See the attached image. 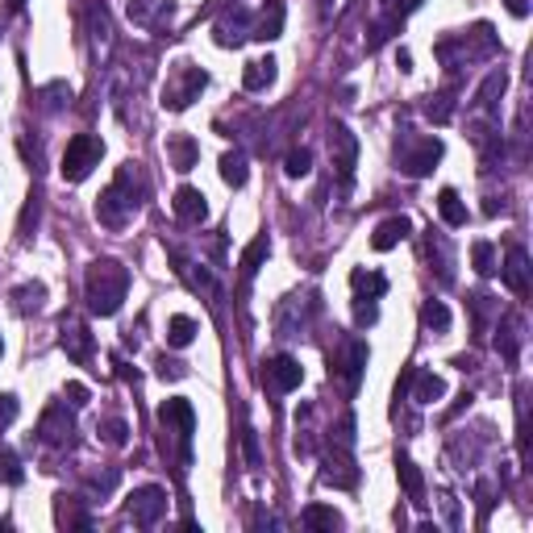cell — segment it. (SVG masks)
Wrapping results in <instances>:
<instances>
[{"label": "cell", "mask_w": 533, "mask_h": 533, "mask_svg": "<svg viewBox=\"0 0 533 533\" xmlns=\"http://www.w3.org/2000/svg\"><path fill=\"white\" fill-rule=\"evenodd\" d=\"M171 263H176V276L184 279L192 292H200V297H217V284H213V276H208L205 266L188 263V258L179 255V250H171Z\"/></svg>", "instance_id": "cell-20"}, {"label": "cell", "mask_w": 533, "mask_h": 533, "mask_svg": "<svg viewBox=\"0 0 533 533\" xmlns=\"http://www.w3.org/2000/svg\"><path fill=\"white\" fill-rule=\"evenodd\" d=\"M300 521L308 525V529H342V513L337 508H329V504H308L305 513H300Z\"/></svg>", "instance_id": "cell-31"}, {"label": "cell", "mask_w": 533, "mask_h": 533, "mask_svg": "<svg viewBox=\"0 0 533 533\" xmlns=\"http://www.w3.org/2000/svg\"><path fill=\"white\" fill-rule=\"evenodd\" d=\"M421 5H425V0H405L400 9H405V13H413V9H421Z\"/></svg>", "instance_id": "cell-49"}, {"label": "cell", "mask_w": 533, "mask_h": 533, "mask_svg": "<svg viewBox=\"0 0 533 533\" xmlns=\"http://www.w3.org/2000/svg\"><path fill=\"white\" fill-rule=\"evenodd\" d=\"M437 213H442V221H446L450 229H463L467 217H471V213H467V205L458 200L455 188H442V192H437Z\"/></svg>", "instance_id": "cell-28"}, {"label": "cell", "mask_w": 533, "mask_h": 533, "mask_svg": "<svg viewBox=\"0 0 533 533\" xmlns=\"http://www.w3.org/2000/svg\"><path fill=\"white\" fill-rule=\"evenodd\" d=\"M146 192H150V179H146V171H142V163H121L117 179H113L109 188L100 192V200H96V221L105 229H113V234L126 229L129 221L138 217Z\"/></svg>", "instance_id": "cell-1"}, {"label": "cell", "mask_w": 533, "mask_h": 533, "mask_svg": "<svg viewBox=\"0 0 533 533\" xmlns=\"http://www.w3.org/2000/svg\"><path fill=\"white\" fill-rule=\"evenodd\" d=\"M367 358H371V350H367V342H358V337H342V342L334 346V355H329V379L337 384L342 396L358 392V379H363V371H367Z\"/></svg>", "instance_id": "cell-4"}, {"label": "cell", "mask_w": 533, "mask_h": 533, "mask_svg": "<svg viewBox=\"0 0 533 533\" xmlns=\"http://www.w3.org/2000/svg\"><path fill=\"white\" fill-rule=\"evenodd\" d=\"M284 17H287V5H284V0H266L263 9H258L255 25H250V38H258V42L284 38Z\"/></svg>", "instance_id": "cell-16"}, {"label": "cell", "mask_w": 533, "mask_h": 533, "mask_svg": "<svg viewBox=\"0 0 533 533\" xmlns=\"http://www.w3.org/2000/svg\"><path fill=\"white\" fill-rule=\"evenodd\" d=\"M38 442L42 446H71L75 442V421H71L67 405H50L38 421Z\"/></svg>", "instance_id": "cell-13"}, {"label": "cell", "mask_w": 533, "mask_h": 533, "mask_svg": "<svg viewBox=\"0 0 533 533\" xmlns=\"http://www.w3.org/2000/svg\"><path fill=\"white\" fill-rule=\"evenodd\" d=\"M308 171H313V150H308V146L287 150V158H284V176H287V179H300V176H308Z\"/></svg>", "instance_id": "cell-37"}, {"label": "cell", "mask_w": 533, "mask_h": 533, "mask_svg": "<svg viewBox=\"0 0 533 533\" xmlns=\"http://www.w3.org/2000/svg\"><path fill=\"white\" fill-rule=\"evenodd\" d=\"M279 63L266 55V59H250L246 63V71H242V88L246 92H266L271 84H276V75H279Z\"/></svg>", "instance_id": "cell-25"}, {"label": "cell", "mask_w": 533, "mask_h": 533, "mask_svg": "<svg viewBox=\"0 0 533 533\" xmlns=\"http://www.w3.org/2000/svg\"><path fill=\"white\" fill-rule=\"evenodd\" d=\"M517 317H500V334H496V350H500L508 363H517V350H521V334H517Z\"/></svg>", "instance_id": "cell-32"}, {"label": "cell", "mask_w": 533, "mask_h": 533, "mask_svg": "<svg viewBox=\"0 0 533 533\" xmlns=\"http://www.w3.org/2000/svg\"><path fill=\"white\" fill-rule=\"evenodd\" d=\"M408 384H413V400H417V405H437V400L446 396V379L434 376V371H417V367H413V379H408Z\"/></svg>", "instance_id": "cell-26"}, {"label": "cell", "mask_w": 533, "mask_h": 533, "mask_svg": "<svg viewBox=\"0 0 533 533\" xmlns=\"http://www.w3.org/2000/svg\"><path fill=\"white\" fill-rule=\"evenodd\" d=\"M500 276L513 297H529V258H525V246H508V258H504Z\"/></svg>", "instance_id": "cell-17"}, {"label": "cell", "mask_w": 533, "mask_h": 533, "mask_svg": "<svg viewBox=\"0 0 533 533\" xmlns=\"http://www.w3.org/2000/svg\"><path fill=\"white\" fill-rule=\"evenodd\" d=\"M167 158H171V167H176L179 176H188V171L196 167V158H200V142L192 138V134H171L167 138Z\"/></svg>", "instance_id": "cell-22"}, {"label": "cell", "mask_w": 533, "mask_h": 533, "mask_svg": "<svg viewBox=\"0 0 533 533\" xmlns=\"http://www.w3.org/2000/svg\"><path fill=\"white\" fill-rule=\"evenodd\" d=\"M196 334H200V326L192 321L188 313H176V317L167 321V346H176V350L192 346V342H196Z\"/></svg>", "instance_id": "cell-29"}, {"label": "cell", "mask_w": 533, "mask_h": 533, "mask_svg": "<svg viewBox=\"0 0 533 533\" xmlns=\"http://www.w3.org/2000/svg\"><path fill=\"white\" fill-rule=\"evenodd\" d=\"M425 255H429V263L437 258V279H442V284L455 279V258H450V246H446V237L437 234V229H429V237H425Z\"/></svg>", "instance_id": "cell-27"}, {"label": "cell", "mask_w": 533, "mask_h": 533, "mask_svg": "<svg viewBox=\"0 0 533 533\" xmlns=\"http://www.w3.org/2000/svg\"><path fill=\"white\" fill-rule=\"evenodd\" d=\"M421 321H425V329H429V334H446V329H450V308H446L442 300H425V305H421Z\"/></svg>", "instance_id": "cell-35"}, {"label": "cell", "mask_w": 533, "mask_h": 533, "mask_svg": "<svg viewBox=\"0 0 533 533\" xmlns=\"http://www.w3.org/2000/svg\"><path fill=\"white\" fill-rule=\"evenodd\" d=\"M171 208H176V217L184 221V226H200V221H208V196L200 188H192V184H179L176 196H171Z\"/></svg>", "instance_id": "cell-14"}, {"label": "cell", "mask_w": 533, "mask_h": 533, "mask_svg": "<svg viewBox=\"0 0 533 533\" xmlns=\"http://www.w3.org/2000/svg\"><path fill=\"white\" fill-rule=\"evenodd\" d=\"M129 292V266H121L117 258H96L84 276V297L96 317H113L121 308Z\"/></svg>", "instance_id": "cell-2"}, {"label": "cell", "mask_w": 533, "mask_h": 533, "mask_svg": "<svg viewBox=\"0 0 533 533\" xmlns=\"http://www.w3.org/2000/svg\"><path fill=\"white\" fill-rule=\"evenodd\" d=\"M471 266L479 271V276H492L496 271V246L492 242H475L471 246Z\"/></svg>", "instance_id": "cell-40"}, {"label": "cell", "mask_w": 533, "mask_h": 533, "mask_svg": "<svg viewBox=\"0 0 533 533\" xmlns=\"http://www.w3.org/2000/svg\"><path fill=\"white\" fill-rule=\"evenodd\" d=\"M504 9L513 13V17H529V0H504Z\"/></svg>", "instance_id": "cell-47"}, {"label": "cell", "mask_w": 533, "mask_h": 533, "mask_svg": "<svg viewBox=\"0 0 533 533\" xmlns=\"http://www.w3.org/2000/svg\"><path fill=\"white\" fill-rule=\"evenodd\" d=\"M96 434L105 437L109 446H126V442H129V425L121 421V417H105V421L96 425Z\"/></svg>", "instance_id": "cell-39"}, {"label": "cell", "mask_w": 533, "mask_h": 533, "mask_svg": "<svg viewBox=\"0 0 533 533\" xmlns=\"http://www.w3.org/2000/svg\"><path fill=\"white\" fill-rule=\"evenodd\" d=\"M158 429H163V450L176 446V463L184 471L192 463V434H196V408H192V400H184V396L163 400L158 405Z\"/></svg>", "instance_id": "cell-3"}, {"label": "cell", "mask_w": 533, "mask_h": 533, "mask_svg": "<svg viewBox=\"0 0 533 533\" xmlns=\"http://www.w3.org/2000/svg\"><path fill=\"white\" fill-rule=\"evenodd\" d=\"M442 138H400L396 142V163H400V171L405 176H413V179H421V176H429V171L442 163Z\"/></svg>", "instance_id": "cell-8"}, {"label": "cell", "mask_w": 533, "mask_h": 533, "mask_svg": "<svg viewBox=\"0 0 533 533\" xmlns=\"http://www.w3.org/2000/svg\"><path fill=\"white\" fill-rule=\"evenodd\" d=\"M55 525L59 529H92V513L79 508V496H55Z\"/></svg>", "instance_id": "cell-21"}, {"label": "cell", "mask_w": 533, "mask_h": 533, "mask_svg": "<svg viewBox=\"0 0 533 533\" xmlns=\"http://www.w3.org/2000/svg\"><path fill=\"white\" fill-rule=\"evenodd\" d=\"M329 158H334V171H337V179H342V192H346V188H350V179H355L358 138L342 126V121H334V126H329Z\"/></svg>", "instance_id": "cell-10"}, {"label": "cell", "mask_w": 533, "mask_h": 533, "mask_svg": "<svg viewBox=\"0 0 533 533\" xmlns=\"http://www.w3.org/2000/svg\"><path fill=\"white\" fill-rule=\"evenodd\" d=\"M263 384L271 387V392H297L300 384H305V367L297 363L292 355H271L263 363Z\"/></svg>", "instance_id": "cell-11"}, {"label": "cell", "mask_w": 533, "mask_h": 533, "mask_svg": "<svg viewBox=\"0 0 533 533\" xmlns=\"http://www.w3.org/2000/svg\"><path fill=\"white\" fill-rule=\"evenodd\" d=\"M396 67H400V71H413V55H408V50H396Z\"/></svg>", "instance_id": "cell-48"}, {"label": "cell", "mask_w": 533, "mask_h": 533, "mask_svg": "<svg viewBox=\"0 0 533 533\" xmlns=\"http://www.w3.org/2000/svg\"><path fill=\"white\" fill-rule=\"evenodd\" d=\"M242 450H246V467H255L258 471V463H263V455H258V434L250 429L246 421H242Z\"/></svg>", "instance_id": "cell-41"}, {"label": "cell", "mask_w": 533, "mask_h": 533, "mask_svg": "<svg viewBox=\"0 0 533 533\" xmlns=\"http://www.w3.org/2000/svg\"><path fill=\"white\" fill-rule=\"evenodd\" d=\"M17 413H21V400L13 392H5L0 396V429H9V425L17 421Z\"/></svg>", "instance_id": "cell-43"}, {"label": "cell", "mask_w": 533, "mask_h": 533, "mask_svg": "<svg viewBox=\"0 0 533 533\" xmlns=\"http://www.w3.org/2000/svg\"><path fill=\"white\" fill-rule=\"evenodd\" d=\"M504 84H508V71H492V75L484 79V88H479V96H475V105H479V109L484 113H496V96H500L504 92Z\"/></svg>", "instance_id": "cell-34"}, {"label": "cell", "mask_w": 533, "mask_h": 533, "mask_svg": "<svg viewBox=\"0 0 533 533\" xmlns=\"http://www.w3.org/2000/svg\"><path fill=\"white\" fill-rule=\"evenodd\" d=\"M21 479H25V467H21V458L13 455L9 446H0V484H5V488H17Z\"/></svg>", "instance_id": "cell-36"}, {"label": "cell", "mask_w": 533, "mask_h": 533, "mask_svg": "<svg viewBox=\"0 0 533 533\" xmlns=\"http://www.w3.org/2000/svg\"><path fill=\"white\" fill-rule=\"evenodd\" d=\"M396 479H400V488H405L408 504H417V508H421V504H425V475H421V467H417L408 455H396Z\"/></svg>", "instance_id": "cell-23"}, {"label": "cell", "mask_w": 533, "mask_h": 533, "mask_svg": "<svg viewBox=\"0 0 533 533\" xmlns=\"http://www.w3.org/2000/svg\"><path fill=\"white\" fill-rule=\"evenodd\" d=\"M425 117L434 121V126H446V121L455 117V96H450V92H437V96H429V105H425Z\"/></svg>", "instance_id": "cell-38"}, {"label": "cell", "mask_w": 533, "mask_h": 533, "mask_svg": "<svg viewBox=\"0 0 533 533\" xmlns=\"http://www.w3.org/2000/svg\"><path fill=\"white\" fill-rule=\"evenodd\" d=\"M250 25H255V13L234 9V13H226V17L213 25V38H217V46H242V42L250 38Z\"/></svg>", "instance_id": "cell-15"}, {"label": "cell", "mask_w": 533, "mask_h": 533, "mask_svg": "<svg viewBox=\"0 0 533 533\" xmlns=\"http://www.w3.org/2000/svg\"><path fill=\"white\" fill-rule=\"evenodd\" d=\"M321 484L329 488H350L358 484V471H355V458H350V446L346 442H334L329 446V455H326V467H321Z\"/></svg>", "instance_id": "cell-12"}, {"label": "cell", "mask_w": 533, "mask_h": 533, "mask_svg": "<svg viewBox=\"0 0 533 533\" xmlns=\"http://www.w3.org/2000/svg\"><path fill=\"white\" fill-rule=\"evenodd\" d=\"M413 234V221L405 217V213H396V217H387V221H379L376 226V234H371V250H392V246H400L405 237Z\"/></svg>", "instance_id": "cell-19"}, {"label": "cell", "mask_w": 533, "mask_h": 533, "mask_svg": "<svg viewBox=\"0 0 533 533\" xmlns=\"http://www.w3.org/2000/svg\"><path fill=\"white\" fill-rule=\"evenodd\" d=\"M126 508L138 529H155V525L167 517V488H158V484L134 488V492L126 496Z\"/></svg>", "instance_id": "cell-9"}, {"label": "cell", "mask_w": 533, "mask_h": 533, "mask_svg": "<svg viewBox=\"0 0 533 533\" xmlns=\"http://www.w3.org/2000/svg\"><path fill=\"white\" fill-rule=\"evenodd\" d=\"M63 396H67V405H71V408H84V405H88V384L71 379V384L63 387Z\"/></svg>", "instance_id": "cell-45"}, {"label": "cell", "mask_w": 533, "mask_h": 533, "mask_svg": "<svg viewBox=\"0 0 533 533\" xmlns=\"http://www.w3.org/2000/svg\"><path fill=\"white\" fill-rule=\"evenodd\" d=\"M221 179H226L229 188H242L250 179V167H246V155H242V150H226V155H221Z\"/></svg>", "instance_id": "cell-30"}, {"label": "cell", "mask_w": 533, "mask_h": 533, "mask_svg": "<svg viewBox=\"0 0 533 533\" xmlns=\"http://www.w3.org/2000/svg\"><path fill=\"white\" fill-rule=\"evenodd\" d=\"M100 158H105V142H100L96 134H75V138L67 142V150H63L59 171L67 184H84V179L100 167Z\"/></svg>", "instance_id": "cell-6"}, {"label": "cell", "mask_w": 533, "mask_h": 533, "mask_svg": "<svg viewBox=\"0 0 533 533\" xmlns=\"http://www.w3.org/2000/svg\"><path fill=\"white\" fill-rule=\"evenodd\" d=\"M88 488H92V492H96V496H100V500H105V496H109V492H113V488H117V471L92 475V479H88Z\"/></svg>", "instance_id": "cell-44"}, {"label": "cell", "mask_w": 533, "mask_h": 533, "mask_svg": "<svg viewBox=\"0 0 533 533\" xmlns=\"http://www.w3.org/2000/svg\"><path fill=\"white\" fill-rule=\"evenodd\" d=\"M266 255H271V237L258 234L255 242H250L246 250H242V258H237V276H242V292L250 287V279L258 276V266L266 263Z\"/></svg>", "instance_id": "cell-24"}, {"label": "cell", "mask_w": 533, "mask_h": 533, "mask_svg": "<svg viewBox=\"0 0 533 533\" xmlns=\"http://www.w3.org/2000/svg\"><path fill=\"white\" fill-rule=\"evenodd\" d=\"M205 88H208V71L196 67V63H179L167 75V84H163V109L184 113Z\"/></svg>", "instance_id": "cell-5"}, {"label": "cell", "mask_w": 533, "mask_h": 533, "mask_svg": "<svg viewBox=\"0 0 533 533\" xmlns=\"http://www.w3.org/2000/svg\"><path fill=\"white\" fill-rule=\"evenodd\" d=\"M0 355H5V342H0Z\"/></svg>", "instance_id": "cell-50"}, {"label": "cell", "mask_w": 533, "mask_h": 533, "mask_svg": "<svg viewBox=\"0 0 533 533\" xmlns=\"http://www.w3.org/2000/svg\"><path fill=\"white\" fill-rule=\"evenodd\" d=\"M38 192L30 196V205H25V213H21V237H30V221H38Z\"/></svg>", "instance_id": "cell-46"}, {"label": "cell", "mask_w": 533, "mask_h": 533, "mask_svg": "<svg viewBox=\"0 0 533 533\" xmlns=\"http://www.w3.org/2000/svg\"><path fill=\"white\" fill-rule=\"evenodd\" d=\"M42 305H46V287H42V284L13 287V308H17V313H38Z\"/></svg>", "instance_id": "cell-33"}, {"label": "cell", "mask_w": 533, "mask_h": 533, "mask_svg": "<svg viewBox=\"0 0 533 533\" xmlns=\"http://www.w3.org/2000/svg\"><path fill=\"white\" fill-rule=\"evenodd\" d=\"M59 342H63V350H67V358H75V363H88L92 358V334H88V326L84 321H63V329H59Z\"/></svg>", "instance_id": "cell-18"}, {"label": "cell", "mask_w": 533, "mask_h": 533, "mask_svg": "<svg viewBox=\"0 0 533 533\" xmlns=\"http://www.w3.org/2000/svg\"><path fill=\"white\" fill-rule=\"evenodd\" d=\"M158 379H184L188 376V363H179V358H167V355H158Z\"/></svg>", "instance_id": "cell-42"}, {"label": "cell", "mask_w": 533, "mask_h": 533, "mask_svg": "<svg viewBox=\"0 0 533 533\" xmlns=\"http://www.w3.org/2000/svg\"><path fill=\"white\" fill-rule=\"evenodd\" d=\"M350 287H355V326L371 329L379 321V297L387 292V279L379 276V271L355 266V271H350Z\"/></svg>", "instance_id": "cell-7"}]
</instances>
